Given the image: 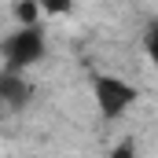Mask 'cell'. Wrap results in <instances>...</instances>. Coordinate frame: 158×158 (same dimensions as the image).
I'll return each mask as SVG.
<instances>
[{
  "instance_id": "1",
  "label": "cell",
  "mask_w": 158,
  "mask_h": 158,
  "mask_svg": "<svg viewBox=\"0 0 158 158\" xmlns=\"http://www.w3.org/2000/svg\"><path fill=\"white\" fill-rule=\"evenodd\" d=\"M40 55H44V33H40V26H22L19 33H11L4 40V63L15 74L26 70V66H33Z\"/></svg>"
},
{
  "instance_id": "2",
  "label": "cell",
  "mask_w": 158,
  "mask_h": 158,
  "mask_svg": "<svg viewBox=\"0 0 158 158\" xmlns=\"http://www.w3.org/2000/svg\"><path fill=\"white\" fill-rule=\"evenodd\" d=\"M92 92H96V103H99V114L103 118H121L132 103H136V88L129 85V81L121 77H110V74H103V77H96L92 85Z\"/></svg>"
},
{
  "instance_id": "3",
  "label": "cell",
  "mask_w": 158,
  "mask_h": 158,
  "mask_svg": "<svg viewBox=\"0 0 158 158\" xmlns=\"http://www.w3.org/2000/svg\"><path fill=\"white\" fill-rule=\"evenodd\" d=\"M30 96H33V88L22 81V74H15V70H4L0 74V99L7 103V107H26L30 103Z\"/></svg>"
},
{
  "instance_id": "4",
  "label": "cell",
  "mask_w": 158,
  "mask_h": 158,
  "mask_svg": "<svg viewBox=\"0 0 158 158\" xmlns=\"http://www.w3.org/2000/svg\"><path fill=\"white\" fill-rule=\"evenodd\" d=\"M15 15H19L22 26H37V19H40V0H22V4L15 7Z\"/></svg>"
},
{
  "instance_id": "5",
  "label": "cell",
  "mask_w": 158,
  "mask_h": 158,
  "mask_svg": "<svg viewBox=\"0 0 158 158\" xmlns=\"http://www.w3.org/2000/svg\"><path fill=\"white\" fill-rule=\"evenodd\" d=\"M74 7V0H40V11L44 15H66Z\"/></svg>"
},
{
  "instance_id": "6",
  "label": "cell",
  "mask_w": 158,
  "mask_h": 158,
  "mask_svg": "<svg viewBox=\"0 0 158 158\" xmlns=\"http://www.w3.org/2000/svg\"><path fill=\"white\" fill-rule=\"evenodd\" d=\"M147 55H151V63L158 66V22L147 30Z\"/></svg>"
},
{
  "instance_id": "7",
  "label": "cell",
  "mask_w": 158,
  "mask_h": 158,
  "mask_svg": "<svg viewBox=\"0 0 158 158\" xmlns=\"http://www.w3.org/2000/svg\"><path fill=\"white\" fill-rule=\"evenodd\" d=\"M110 158H136V143H132V140H121Z\"/></svg>"
}]
</instances>
